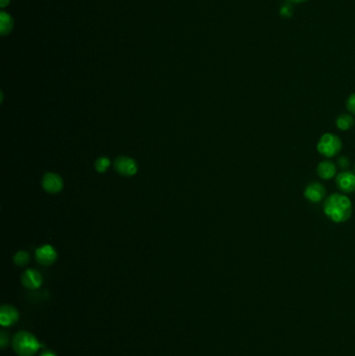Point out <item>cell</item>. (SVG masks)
Masks as SVG:
<instances>
[{
  "label": "cell",
  "instance_id": "obj_1",
  "mask_svg": "<svg viewBox=\"0 0 355 356\" xmlns=\"http://www.w3.org/2000/svg\"><path fill=\"white\" fill-rule=\"evenodd\" d=\"M323 210L332 222L344 223L352 215V202L346 195L333 193L326 198Z\"/></svg>",
  "mask_w": 355,
  "mask_h": 356
},
{
  "label": "cell",
  "instance_id": "obj_2",
  "mask_svg": "<svg viewBox=\"0 0 355 356\" xmlns=\"http://www.w3.org/2000/svg\"><path fill=\"white\" fill-rule=\"evenodd\" d=\"M43 347L33 334L27 331H20L13 339V349L19 356H33Z\"/></svg>",
  "mask_w": 355,
  "mask_h": 356
},
{
  "label": "cell",
  "instance_id": "obj_3",
  "mask_svg": "<svg viewBox=\"0 0 355 356\" xmlns=\"http://www.w3.org/2000/svg\"><path fill=\"white\" fill-rule=\"evenodd\" d=\"M342 149V141L336 134L324 133L317 144L318 152L325 158H333Z\"/></svg>",
  "mask_w": 355,
  "mask_h": 356
},
{
  "label": "cell",
  "instance_id": "obj_4",
  "mask_svg": "<svg viewBox=\"0 0 355 356\" xmlns=\"http://www.w3.org/2000/svg\"><path fill=\"white\" fill-rule=\"evenodd\" d=\"M113 166H115L117 172L122 176L129 177L133 176L138 172V165L136 161L129 158V156H119L118 159H116Z\"/></svg>",
  "mask_w": 355,
  "mask_h": 356
},
{
  "label": "cell",
  "instance_id": "obj_5",
  "mask_svg": "<svg viewBox=\"0 0 355 356\" xmlns=\"http://www.w3.org/2000/svg\"><path fill=\"white\" fill-rule=\"evenodd\" d=\"M42 187L49 194H58L63 190V178L56 173L48 172L42 179Z\"/></svg>",
  "mask_w": 355,
  "mask_h": 356
},
{
  "label": "cell",
  "instance_id": "obj_6",
  "mask_svg": "<svg viewBox=\"0 0 355 356\" xmlns=\"http://www.w3.org/2000/svg\"><path fill=\"white\" fill-rule=\"evenodd\" d=\"M336 184L344 193H352L355 191V174L350 171H343L336 176Z\"/></svg>",
  "mask_w": 355,
  "mask_h": 356
},
{
  "label": "cell",
  "instance_id": "obj_7",
  "mask_svg": "<svg viewBox=\"0 0 355 356\" xmlns=\"http://www.w3.org/2000/svg\"><path fill=\"white\" fill-rule=\"evenodd\" d=\"M58 258L55 249L50 245H44L35 250V259L43 266H50Z\"/></svg>",
  "mask_w": 355,
  "mask_h": 356
},
{
  "label": "cell",
  "instance_id": "obj_8",
  "mask_svg": "<svg viewBox=\"0 0 355 356\" xmlns=\"http://www.w3.org/2000/svg\"><path fill=\"white\" fill-rule=\"evenodd\" d=\"M326 195V190L323 184L311 182L304 190V197L312 203L320 202Z\"/></svg>",
  "mask_w": 355,
  "mask_h": 356
},
{
  "label": "cell",
  "instance_id": "obj_9",
  "mask_svg": "<svg viewBox=\"0 0 355 356\" xmlns=\"http://www.w3.org/2000/svg\"><path fill=\"white\" fill-rule=\"evenodd\" d=\"M19 320L18 310L12 305H3L0 310V324L4 327L12 326Z\"/></svg>",
  "mask_w": 355,
  "mask_h": 356
},
{
  "label": "cell",
  "instance_id": "obj_10",
  "mask_svg": "<svg viewBox=\"0 0 355 356\" xmlns=\"http://www.w3.org/2000/svg\"><path fill=\"white\" fill-rule=\"evenodd\" d=\"M42 282H43V278L37 270L28 269L22 275V283L27 289H38L41 287Z\"/></svg>",
  "mask_w": 355,
  "mask_h": 356
},
{
  "label": "cell",
  "instance_id": "obj_11",
  "mask_svg": "<svg viewBox=\"0 0 355 356\" xmlns=\"http://www.w3.org/2000/svg\"><path fill=\"white\" fill-rule=\"evenodd\" d=\"M317 174L324 180L331 179V178L337 176L336 163L331 161H322L319 162L317 167Z\"/></svg>",
  "mask_w": 355,
  "mask_h": 356
},
{
  "label": "cell",
  "instance_id": "obj_12",
  "mask_svg": "<svg viewBox=\"0 0 355 356\" xmlns=\"http://www.w3.org/2000/svg\"><path fill=\"white\" fill-rule=\"evenodd\" d=\"M14 27V21L13 18L4 12H1L0 14V31H1V34L5 35L9 34Z\"/></svg>",
  "mask_w": 355,
  "mask_h": 356
},
{
  "label": "cell",
  "instance_id": "obj_13",
  "mask_svg": "<svg viewBox=\"0 0 355 356\" xmlns=\"http://www.w3.org/2000/svg\"><path fill=\"white\" fill-rule=\"evenodd\" d=\"M353 124V117L351 115H348V113H342L336 120V125L339 130H349Z\"/></svg>",
  "mask_w": 355,
  "mask_h": 356
},
{
  "label": "cell",
  "instance_id": "obj_14",
  "mask_svg": "<svg viewBox=\"0 0 355 356\" xmlns=\"http://www.w3.org/2000/svg\"><path fill=\"white\" fill-rule=\"evenodd\" d=\"M31 260V256L26 251H18L14 256V261L19 267L26 266Z\"/></svg>",
  "mask_w": 355,
  "mask_h": 356
},
{
  "label": "cell",
  "instance_id": "obj_15",
  "mask_svg": "<svg viewBox=\"0 0 355 356\" xmlns=\"http://www.w3.org/2000/svg\"><path fill=\"white\" fill-rule=\"evenodd\" d=\"M111 165V161L110 159L108 158H104V156H102V158H99L96 162H95V168L97 170V172L99 173H104L106 169H108Z\"/></svg>",
  "mask_w": 355,
  "mask_h": 356
},
{
  "label": "cell",
  "instance_id": "obj_16",
  "mask_svg": "<svg viewBox=\"0 0 355 356\" xmlns=\"http://www.w3.org/2000/svg\"><path fill=\"white\" fill-rule=\"evenodd\" d=\"M346 108L348 112H350L352 115H355V93L348 97L346 101Z\"/></svg>",
  "mask_w": 355,
  "mask_h": 356
},
{
  "label": "cell",
  "instance_id": "obj_17",
  "mask_svg": "<svg viewBox=\"0 0 355 356\" xmlns=\"http://www.w3.org/2000/svg\"><path fill=\"white\" fill-rule=\"evenodd\" d=\"M9 343V336L5 333V331L0 332V346L4 348Z\"/></svg>",
  "mask_w": 355,
  "mask_h": 356
},
{
  "label": "cell",
  "instance_id": "obj_18",
  "mask_svg": "<svg viewBox=\"0 0 355 356\" xmlns=\"http://www.w3.org/2000/svg\"><path fill=\"white\" fill-rule=\"evenodd\" d=\"M338 165L342 169H346L348 168V166H349V160L345 158V156H342V158H339L338 160Z\"/></svg>",
  "mask_w": 355,
  "mask_h": 356
},
{
  "label": "cell",
  "instance_id": "obj_19",
  "mask_svg": "<svg viewBox=\"0 0 355 356\" xmlns=\"http://www.w3.org/2000/svg\"><path fill=\"white\" fill-rule=\"evenodd\" d=\"M292 6H283V8L281 9V15L285 16V17H290V14H292Z\"/></svg>",
  "mask_w": 355,
  "mask_h": 356
},
{
  "label": "cell",
  "instance_id": "obj_20",
  "mask_svg": "<svg viewBox=\"0 0 355 356\" xmlns=\"http://www.w3.org/2000/svg\"><path fill=\"white\" fill-rule=\"evenodd\" d=\"M40 356H56V354L52 351H44Z\"/></svg>",
  "mask_w": 355,
  "mask_h": 356
},
{
  "label": "cell",
  "instance_id": "obj_21",
  "mask_svg": "<svg viewBox=\"0 0 355 356\" xmlns=\"http://www.w3.org/2000/svg\"><path fill=\"white\" fill-rule=\"evenodd\" d=\"M10 2V0H0V4H1V8H5V5H8Z\"/></svg>",
  "mask_w": 355,
  "mask_h": 356
},
{
  "label": "cell",
  "instance_id": "obj_22",
  "mask_svg": "<svg viewBox=\"0 0 355 356\" xmlns=\"http://www.w3.org/2000/svg\"><path fill=\"white\" fill-rule=\"evenodd\" d=\"M290 1H293V2L300 3V2H304V1H307V0H290Z\"/></svg>",
  "mask_w": 355,
  "mask_h": 356
}]
</instances>
